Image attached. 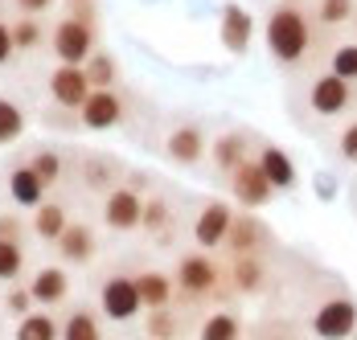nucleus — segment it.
I'll use <instances>...</instances> for the list:
<instances>
[{
	"label": "nucleus",
	"instance_id": "4c0bfd02",
	"mask_svg": "<svg viewBox=\"0 0 357 340\" xmlns=\"http://www.w3.org/2000/svg\"><path fill=\"white\" fill-rule=\"evenodd\" d=\"M13 54H17V45H13V25H4V21H0V66H4Z\"/></svg>",
	"mask_w": 357,
	"mask_h": 340
},
{
	"label": "nucleus",
	"instance_id": "1a4fd4ad",
	"mask_svg": "<svg viewBox=\"0 0 357 340\" xmlns=\"http://www.w3.org/2000/svg\"><path fill=\"white\" fill-rule=\"evenodd\" d=\"M91 78H86V66H58L50 74V95L58 107H74L82 111V102L91 99Z\"/></svg>",
	"mask_w": 357,
	"mask_h": 340
},
{
	"label": "nucleus",
	"instance_id": "39448f33",
	"mask_svg": "<svg viewBox=\"0 0 357 340\" xmlns=\"http://www.w3.org/2000/svg\"><path fill=\"white\" fill-rule=\"evenodd\" d=\"M312 332L321 340H349L357 332V304L349 295H333L312 311Z\"/></svg>",
	"mask_w": 357,
	"mask_h": 340
},
{
	"label": "nucleus",
	"instance_id": "f03ea898",
	"mask_svg": "<svg viewBox=\"0 0 357 340\" xmlns=\"http://www.w3.org/2000/svg\"><path fill=\"white\" fill-rule=\"evenodd\" d=\"M354 82H345L341 74H333V70H324L317 74L312 82H308V111L317 115V119H341V115H349L354 111Z\"/></svg>",
	"mask_w": 357,
	"mask_h": 340
},
{
	"label": "nucleus",
	"instance_id": "6ab92c4d",
	"mask_svg": "<svg viewBox=\"0 0 357 340\" xmlns=\"http://www.w3.org/2000/svg\"><path fill=\"white\" fill-rule=\"evenodd\" d=\"M230 279H234V287L238 291H263V283H267V267H263V258L259 254H234V267H230Z\"/></svg>",
	"mask_w": 357,
	"mask_h": 340
},
{
	"label": "nucleus",
	"instance_id": "9b49d317",
	"mask_svg": "<svg viewBox=\"0 0 357 340\" xmlns=\"http://www.w3.org/2000/svg\"><path fill=\"white\" fill-rule=\"evenodd\" d=\"M218 37L230 54H247L250 49V37H255V21L243 4H226L222 8V21H218Z\"/></svg>",
	"mask_w": 357,
	"mask_h": 340
},
{
	"label": "nucleus",
	"instance_id": "6e6552de",
	"mask_svg": "<svg viewBox=\"0 0 357 340\" xmlns=\"http://www.w3.org/2000/svg\"><path fill=\"white\" fill-rule=\"evenodd\" d=\"M230 226H234V209L226 201H210V205H202V213L193 222V238H197L202 250H218L230 238Z\"/></svg>",
	"mask_w": 357,
	"mask_h": 340
},
{
	"label": "nucleus",
	"instance_id": "423d86ee",
	"mask_svg": "<svg viewBox=\"0 0 357 340\" xmlns=\"http://www.w3.org/2000/svg\"><path fill=\"white\" fill-rule=\"evenodd\" d=\"M99 307H103V316L115 320V324L140 316L144 300H140V287H136V275H111L107 283H103V291H99Z\"/></svg>",
	"mask_w": 357,
	"mask_h": 340
},
{
	"label": "nucleus",
	"instance_id": "473e14b6",
	"mask_svg": "<svg viewBox=\"0 0 357 340\" xmlns=\"http://www.w3.org/2000/svg\"><path fill=\"white\" fill-rule=\"evenodd\" d=\"M177 316H173V307H156V311H148V337L152 340H173L177 337Z\"/></svg>",
	"mask_w": 357,
	"mask_h": 340
},
{
	"label": "nucleus",
	"instance_id": "7c9ffc66",
	"mask_svg": "<svg viewBox=\"0 0 357 340\" xmlns=\"http://www.w3.org/2000/svg\"><path fill=\"white\" fill-rule=\"evenodd\" d=\"M115 58L111 54H91V62H86V78H91V86L95 91H111V82H115Z\"/></svg>",
	"mask_w": 357,
	"mask_h": 340
},
{
	"label": "nucleus",
	"instance_id": "c756f323",
	"mask_svg": "<svg viewBox=\"0 0 357 340\" xmlns=\"http://www.w3.org/2000/svg\"><path fill=\"white\" fill-rule=\"evenodd\" d=\"M25 132V115H21V107L8 99H0V148L4 144H13V139H21Z\"/></svg>",
	"mask_w": 357,
	"mask_h": 340
},
{
	"label": "nucleus",
	"instance_id": "a878e982",
	"mask_svg": "<svg viewBox=\"0 0 357 340\" xmlns=\"http://www.w3.org/2000/svg\"><path fill=\"white\" fill-rule=\"evenodd\" d=\"M259 242H263V226H259V222H250V217H234L226 246H230L234 254H255V250H259Z\"/></svg>",
	"mask_w": 357,
	"mask_h": 340
},
{
	"label": "nucleus",
	"instance_id": "20e7f679",
	"mask_svg": "<svg viewBox=\"0 0 357 340\" xmlns=\"http://www.w3.org/2000/svg\"><path fill=\"white\" fill-rule=\"evenodd\" d=\"M218 283H222V267L210 258V250H197V254H185L177 263V287L189 300H206L214 295Z\"/></svg>",
	"mask_w": 357,
	"mask_h": 340
},
{
	"label": "nucleus",
	"instance_id": "58836bf2",
	"mask_svg": "<svg viewBox=\"0 0 357 340\" xmlns=\"http://www.w3.org/2000/svg\"><path fill=\"white\" fill-rule=\"evenodd\" d=\"M17 8H21V13H29V17H37V13H50V8H54V0H17Z\"/></svg>",
	"mask_w": 357,
	"mask_h": 340
},
{
	"label": "nucleus",
	"instance_id": "393cba45",
	"mask_svg": "<svg viewBox=\"0 0 357 340\" xmlns=\"http://www.w3.org/2000/svg\"><path fill=\"white\" fill-rule=\"evenodd\" d=\"M62 340H103V328H99L95 311H86V307H74L70 316L62 320Z\"/></svg>",
	"mask_w": 357,
	"mask_h": 340
},
{
	"label": "nucleus",
	"instance_id": "cd10ccee",
	"mask_svg": "<svg viewBox=\"0 0 357 340\" xmlns=\"http://www.w3.org/2000/svg\"><path fill=\"white\" fill-rule=\"evenodd\" d=\"M169 222H173V209H169L165 197H148V201H144L140 226L148 230V234H165V230H169Z\"/></svg>",
	"mask_w": 357,
	"mask_h": 340
},
{
	"label": "nucleus",
	"instance_id": "a211bd4d",
	"mask_svg": "<svg viewBox=\"0 0 357 340\" xmlns=\"http://www.w3.org/2000/svg\"><path fill=\"white\" fill-rule=\"evenodd\" d=\"M66 226H70V217H66V205L62 201H41L33 213V234L41 242H58L66 234Z\"/></svg>",
	"mask_w": 357,
	"mask_h": 340
},
{
	"label": "nucleus",
	"instance_id": "0eeeda50",
	"mask_svg": "<svg viewBox=\"0 0 357 340\" xmlns=\"http://www.w3.org/2000/svg\"><path fill=\"white\" fill-rule=\"evenodd\" d=\"M230 193H234V201L247 205V209H263L271 201L275 185L267 180V172L259 169V160H243L238 169L230 172Z\"/></svg>",
	"mask_w": 357,
	"mask_h": 340
},
{
	"label": "nucleus",
	"instance_id": "9d476101",
	"mask_svg": "<svg viewBox=\"0 0 357 340\" xmlns=\"http://www.w3.org/2000/svg\"><path fill=\"white\" fill-rule=\"evenodd\" d=\"M140 217H144V201H140V193L136 189H111L107 193V201H103V222H107L111 230H136L140 226Z\"/></svg>",
	"mask_w": 357,
	"mask_h": 340
},
{
	"label": "nucleus",
	"instance_id": "ddd939ff",
	"mask_svg": "<svg viewBox=\"0 0 357 340\" xmlns=\"http://www.w3.org/2000/svg\"><path fill=\"white\" fill-rule=\"evenodd\" d=\"M54 246H58L62 263H74V267L91 263V258H95V250H99V242H95V230H91L86 222H70V226H66V234L54 242Z\"/></svg>",
	"mask_w": 357,
	"mask_h": 340
},
{
	"label": "nucleus",
	"instance_id": "f704fd0d",
	"mask_svg": "<svg viewBox=\"0 0 357 340\" xmlns=\"http://www.w3.org/2000/svg\"><path fill=\"white\" fill-rule=\"evenodd\" d=\"M4 307H8V316H29L37 307V300H33V291L29 287H8V295H4Z\"/></svg>",
	"mask_w": 357,
	"mask_h": 340
},
{
	"label": "nucleus",
	"instance_id": "f257e3e1",
	"mask_svg": "<svg viewBox=\"0 0 357 340\" xmlns=\"http://www.w3.org/2000/svg\"><path fill=\"white\" fill-rule=\"evenodd\" d=\"M263 41L271 49V58L280 66H300L312 49V17L296 4V0H280L271 13H267V25H263Z\"/></svg>",
	"mask_w": 357,
	"mask_h": 340
},
{
	"label": "nucleus",
	"instance_id": "c85d7f7f",
	"mask_svg": "<svg viewBox=\"0 0 357 340\" xmlns=\"http://www.w3.org/2000/svg\"><path fill=\"white\" fill-rule=\"evenodd\" d=\"M328 70L341 74L345 82H357V41H341V45L328 54Z\"/></svg>",
	"mask_w": 357,
	"mask_h": 340
},
{
	"label": "nucleus",
	"instance_id": "f8f14e48",
	"mask_svg": "<svg viewBox=\"0 0 357 340\" xmlns=\"http://www.w3.org/2000/svg\"><path fill=\"white\" fill-rule=\"evenodd\" d=\"M78 115H82V123L91 132H107V128H115L123 119V99L115 91H91V99L82 102Z\"/></svg>",
	"mask_w": 357,
	"mask_h": 340
},
{
	"label": "nucleus",
	"instance_id": "b1692460",
	"mask_svg": "<svg viewBox=\"0 0 357 340\" xmlns=\"http://www.w3.org/2000/svg\"><path fill=\"white\" fill-rule=\"evenodd\" d=\"M197 340H243V324H238L234 311H210V316L202 320Z\"/></svg>",
	"mask_w": 357,
	"mask_h": 340
},
{
	"label": "nucleus",
	"instance_id": "4be33fe9",
	"mask_svg": "<svg viewBox=\"0 0 357 340\" xmlns=\"http://www.w3.org/2000/svg\"><path fill=\"white\" fill-rule=\"evenodd\" d=\"M357 17V0H317L312 8V21L324 25V29H341Z\"/></svg>",
	"mask_w": 357,
	"mask_h": 340
},
{
	"label": "nucleus",
	"instance_id": "4468645a",
	"mask_svg": "<svg viewBox=\"0 0 357 340\" xmlns=\"http://www.w3.org/2000/svg\"><path fill=\"white\" fill-rule=\"evenodd\" d=\"M8 197L21 205V209H37V205L45 201V180L29 164H21V169L8 172Z\"/></svg>",
	"mask_w": 357,
	"mask_h": 340
},
{
	"label": "nucleus",
	"instance_id": "412c9836",
	"mask_svg": "<svg viewBox=\"0 0 357 340\" xmlns=\"http://www.w3.org/2000/svg\"><path fill=\"white\" fill-rule=\"evenodd\" d=\"M13 340H62V324L50 311H29L17 320V337Z\"/></svg>",
	"mask_w": 357,
	"mask_h": 340
},
{
	"label": "nucleus",
	"instance_id": "2eb2a0df",
	"mask_svg": "<svg viewBox=\"0 0 357 340\" xmlns=\"http://www.w3.org/2000/svg\"><path fill=\"white\" fill-rule=\"evenodd\" d=\"M259 169L267 172V180L275 185V189H291L296 185V164H291V156H287L284 148H275V144H267V148H259Z\"/></svg>",
	"mask_w": 357,
	"mask_h": 340
},
{
	"label": "nucleus",
	"instance_id": "2f4dec72",
	"mask_svg": "<svg viewBox=\"0 0 357 340\" xmlns=\"http://www.w3.org/2000/svg\"><path fill=\"white\" fill-rule=\"evenodd\" d=\"M41 25H37V17H29V13H25V17H17V21H13V45H17V49H37V45H41Z\"/></svg>",
	"mask_w": 357,
	"mask_h": 340
},
{
	"label": "nucleus",
	"instance_id": "f3484780",
	"mask_svg": "<svg viewBox=\"0 0 357 340\" xmlns=\"http://www.w3.org/2000/svg\"><path fill=\"white\" fill-rule=\"evenodd\" d=\"M136 287H140V300L148 311L156 307H173V279L165 271H140L136 275Z\"/></svg>",
	"mask_w": 357,
	"mask_h": 340
},
{
	"label": "nucleus",
	"instance_id": "7ed1b4c3",
	"mask_svg": "<svg viewBox=\"0 0 357 340\" xmlns=\"http://www.w3.org/2000/svg\"><path fill=\"white\" fill-rule=\"evenodd\" d=\"M54 54L62 66H86L95 54V29L82 17H66L54 25Z\"/></svg>",
	"mask_w": 357,
	"mask_h": 340
},
{
	"label": "nucleus",
	"instance_id": "5701e85b",
	"mask_svg": "<svg viewBox=\"0 0 357 340\" xmlns=\"http://www.w3.org/2000/svg\"><path fill=\"white\" fill-rule=\"evenodd\" d=\"M210 152H214V169L226 172V176L238 169L243 160H250V156H247V139H243V136H222V139H214V148H210Z\"/></svg>",
	"mask_w": 357,
	"mask_h": 340
},
{
	"label": "nucleus",
	"instance_id": "dca6fc26",
	"mask_svg": "<svg viewBox=\"0 0 357 340\" xmlns=\"http://www.w3.org/2000/svg\"><path fill=\"white\" fill-rule=\"evenodd\" d=\"M29 291H33L37 304H62V300H66V291H70V279H66L62 267H41V271H33Z\"/></svg>",
	"mask_w": 357,
	"mask_h": 340
},
{
	"label": "nucleus",
	"instance_id": "c9c22d12",
	"mask_svg": "<svg viewBox=\"0 0 357 340\" xmlns=\"http://www.w3.org/2000/svg\"><path fill=\"white\" fill-rule=\"evenodd\" d=\"M337 156H341L345 164H357V119H349V123L341 128V136H337Z\"/></svg>",
	"mask_w": 357,
	"mask_h": 340
},
{
	"label": "nucleus",
	"instance_id": "72a5a7b5",
	"mask_svg": "<svg viewBox=\"0 0 357 340\" xmlns=\"http://www.w3.org/2000/svg\"><path fill=\"white\" fill-rule=\"evenodd\" d=\"M29 169L45 180V185H54L58 176H62V156L58 152H50V148H41V152H33V160H29Z\"/></svg>",
	"mask_w": 357,
	"mask_h": 340
},
{
	"label": "nucleus",
	"instance_id": "aec40b11",
	"mask_svg": "<svg viewBox=\"0 0 357 340\" xmlns=\"http://www.w3.org/2000/svg\"><path fill=\"white\" fill-rule=\"evenodd\" d=\"M169 156L177 160V164H197L202 160V152H206V139H202V132L197 128H177L173 136H169Z\"/></svg>",
	"mask_w": 357,
	"mask_h": 340
},
{
	"label": "nucleus",
	"instance_id": "bb28decb",
	"mask_svg": "<svg viewBox=\"0 0 357 340\" xmlns=\"http://www.w3.org/2000/svg\"><path fill=\"white\" fill-rule=\"evenodd\" d=\"M21 271H25V250H21V242L0 238V279H4V283H17Z\"/></svg>",
	"mask_w": 357,
	"mask_h": 340
},
{
	"label": "nucleus",
	"instance_id": "e433bc0d",
	"mask_svg": "<svg viewBox=\"0 0 357 340\" xmlns=\"http://www.w3.org/2000/svg\"><path fill=\"white\" fill-rule=\"evenodd\" d=\"M0 238H21V213H0Z\"/></svg>",
	"mask_w": 357,
	"mask_h": 340
}]
</instances>
